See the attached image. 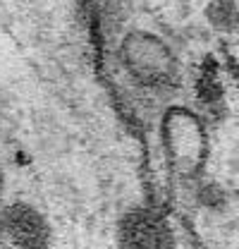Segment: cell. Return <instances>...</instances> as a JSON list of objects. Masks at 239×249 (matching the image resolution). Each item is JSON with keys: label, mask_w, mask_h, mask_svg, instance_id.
I'll return each instance as SVG.
<instances>
[{"label": "cell", "mask_w": 239, "mask_h": 249, "mask_svg": "<svg viewBox=\"0 0 239 249\" xmlns=\"http://www.w3.org/2000/svg\"><path fill=\"white\" fill-rule=\"evenodd\" d=\"M160 149L168 173L179 185H196L210 156L208 127L201 113L172 106L160 120Z\"/></svg>", "instance_id": "obj_1"}, {"label": "cell", "mask_w": 239, "mask_h": 249, "mask_svg": "<svg viewBox=\"0 0 239 249\" xmlns=\"http://www.w3.org/2000/svg\"><path fill=\"white\" fill-rule=\"evenodd\" d=\"M115 242L120 249H177V235L160 211L132 206L118 218Z\"/></svg>", "instance_id": "obj_3"}, {"label": "cell", "mask_w": 239, "mask_h": 249, "mask_svg": "<svg viewBox=\"0 0 239 249\" xmlns=\"http://www.w3.org/2000/svg\"><path fill=\"white\" fill-rule=\"evenodd\" d=\"M194 93L199 106L206 113H218L225 108V82H222V65L213 55L204 58L199 65L196 79H194Z\"/></svg>", "instance_id": "obj_5"}, {"label": "cell", "mask_w": 239, "mask_h": 249, "mask_svg": "<svg viewBox=\"0 0 239 249\" xmlns=\"http://www.w3.org/2000/svg\"><path fill=\"white\" fill-rule=\"evenodd\" d=\"M206 22L220 34H232L239 27V2L237 0H208Z\"/></svg>", "instance_id": "obj_6"}, {"label": "cell", "mask_w": 239, "mask_h": 249, "mask_svg": "<svg viewBox=\"0 0 239 249\" xmlns=\"http://www.w3.org/2000/svg\"><path fill=\"white\" fill-rule=\"evenodd\" d=\"M2 194H5V173H2V165H0V201H2Z\"/></svg>", "instance_id": "obj_7"}, {"label": "cell", "mask_w": 239, "mask_h": 249, "mask_svg": "<svg viewBox=\"0 0 239 249\" xmlns=\"http://www.w3.org/2000/svg\"><path fill=\"white\" fill-rule=\"evenodd\" d=\"M120 65L141 89L163 91L177 82L179 65L172 48L151 31H129L120 43Z\"/></svg>", "instance_id": "obj_2"}, {"label": "cell", "mask_w": 239, "mask_h": 249, "mask_svg": "<svg viewBox=\"0 0 239 249\" xmlns=\"http://www.w3.org/2000/svg\"><path fill=\"white\" fill-rule=\"evenodd\" d=\"M53 230L48 218L29 201L0 204V247L48 249Z\"/></svg>", "instance_id": "obj_4"}]
</instances>
